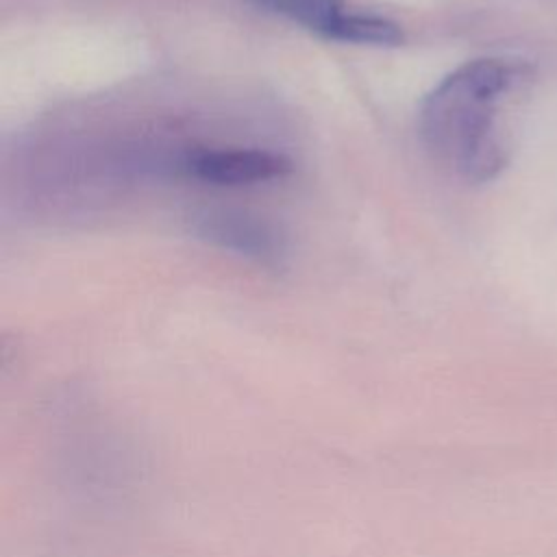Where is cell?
I'll return each instance as SVG.
<instances>
[{
    "instance_id": "obj_3",
    "label": "cell",
    "mask_w": 557,
    "mask_h": 557,
    "mask_svg": "<svg viewBox=\"0 0 557 557\" xmlns=\"http://www.w3.org/2000/svg\"><path fill=\"white\" fill-rule=\"evenodd\" d=\"M265 13L281 15L322 37H329L335 22L344 15V0H248Z\"/></svg>"
},
{
    "instance_id": "obj_5",
    "label": "cell",
    "mask_w": 557,
    "mask_h": 557,
    "mask_svg": "<svg viewBox=\"0 0 557 557\" xmlns=\"http://www.w3.org/2000/svg\"><path fill=\"white\" fill-rule=\"evenodd\" d=\"M205 233L211 239L222 242L224 246L250 252V255H270L274 250V239L263 226L244 220V218H215L207 224Z\"/></svg>"
},
{
    "instance_id": "obj_2",
    "label": "cell",
    "mask_w": 557,
    "mask_h": 557,
    "mask_svg": "<svg viewBox=\"0 0 557 557\" xmlns=\"http://www.w3.org/2000/svg\"><path fill=\"white\" fill-rule=\"evenodd\" d=\"M194 178L213 185H250L281 178L292 170L289 159L270 150H200L185 163Z\"/></svg>"
},
{
    "instance_id": "obj_4",
    "label": "cell",
    "mask_w": 557,
    "mask_h": 557,
    "mask_svg": "<svg viewBox=\"0 0 557 557\" xmlns=\"http://www.w3.org/2000/svg\"><path fill=\"white\" fill-rule=\"evenodd\" d=\"M326 39L368 46H400L405 41V33L396 22L387 17L344 11V15L335 22Z\"/></svg>"
},
{
    "instance_id": "obj_1",
    "label": "cell",
    "mask_w": 557,
    "mask_h": 557,
    "mask_svg": "<svg viewBox=\"0 0 557 557\" xmlns=\"http://www.w3.org/2000/svg\"><path fill=\"white\" fill-rule=\"evenodd\" d=\"M529 76L531 67L516 59L483 57L459 65L420 107L424 144L463 178H494L507 163L503 104Z\"/></svg>"
}]
</instances>
